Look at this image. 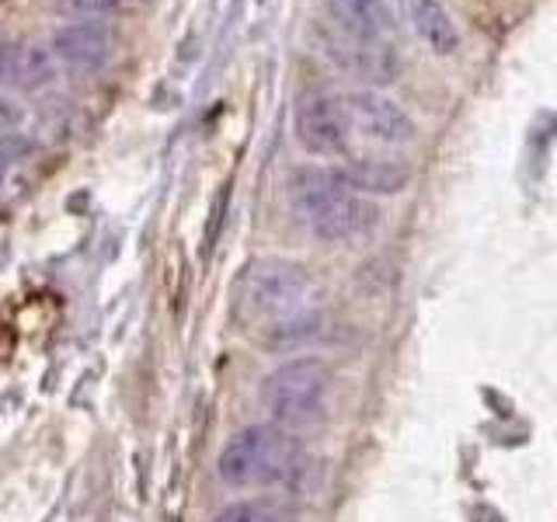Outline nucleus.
Returning a JSON list of instances; mask_svg holds the SVG:
<instances>
[{"mask_svg": "<svg viewBox=\"0 0 557 522\" xmlns=\"http://www.w3.org/2000/svg\"><path fill=\"white\" fill-rule=\"evenodd\" d=\"M122 0H60V8L66 14L81 17V22H101V17H109L119 11Z\"/></svg>", "mask_w": 557, "mask_h": 522, "instance_id": "obj_15", "label": "nucleus"}, {"mask_svg": "<svg viewBox=\"0 0 557 522\" xmlns=\"http://www.w3.org/2000/svg\"><path fill=\"white\" fill-rule=\"evenodd\" d=\"M52 77H57V57H52V49L14 39L4 66H0V80L17 87V91H39V87L52 84Z\"/></svg>", "mask_w": 557, "mask_h": 522, "instance_id": "obj_12", "label": "nucleus"}, {"mask_svg": "<svg viewBox=\"0 0 557 522\" xmlns=\"http://www.w3.org/2000/svg\"><path fill=\"white\" fill-rule=\"evenodd\" d=\"M11 46H14V39H11V35H4V32H0V66H4V60H8Z\"/></svg>", "mask_w": 557, "mask_h": 522, "instance_id": "obj_16", "label": "nucleus"}, {"mask_svg": "<svg viewBox=\"0 0 557 522\" xmlns=\"http://www.w3.org/2000/svg\"><path fill=\"white\" fill-rule=\"evenodd\" d=\"M213 522H293V515L278 501L269 498H251V501H234L223 512H216Z\"/></svg>", "mask_w": 557, "mask_h": 522, "instance_id": "obj_13", "label": "nucleus"}, {"mask_svg": "<svg viewBox=\"0 0 557 522\" xmlns=\"http://www.w3.org/2000/svg\"><path fill=\"white\" fill-rule=\"evenodd\" d=\"M25 126H28L25 104L0 91V153H4V150H14V147H22Z\"/></svg>", "mask_w": 557, "mask_h": 522, "instance_id": "obj_14", "label": "nucleus"}, {"mask_svg": "<svg viewBox=\"0 0 557 522\" xmlns=\"http://www.w3.org/2000/svg\"><path fill=\"white\" fill-rule=\"evenodd\" d=\"M338 178L356 191V196H397L400 188L411 182V171L397 161H373V157H359L335 167Z\"/></svg>", "mask_w": 557, "mask_h": 522, "instance_id": "obj_11", "label": "nucleus"}, {"mask_svg": "<svg viewBox=\"0 0 557 522\" xmlns=\"http://www.w3.org/2000/svg\"><path fill=\"white\" fill-rule=\"evenodd\" d=\"M289 202L307 231L327 240L345 244L373 231L376 209L348 188L335 167H300L289 178Z\"/></svg>", "mask_w": 557, "mask_h": 522, "instance_id": "obj_2", "label": "nucleus"}, {"mask_svg": "<svg viewBox=\"0 0 557 522\" xmlns=\"http://www.w3.org/2000/svg\"><path fill=\"white\" fill-rule=\"evenodd\" d=\"M304 470V446L293 432L278 425L240 428L220 449L216 474L226 487H275Z\"/></svg>", "mask_w": 557, "mask_h": 522, "instance_id": "obj_3", "label": "nucleus"}, {"mask_svg": "<svg viewBox=\"0 0 557 522\" xmlns=\"http://www.w3.org/2000/svg\"><path fill=\"white\" fill-rule=\"evenodd\" d=\"M327 390L331 365L318 356H300L269 373L265 387H261V405H265L272 425L296 435L300 428L318 425L324 418Z\"/></svg>", "mask_w": 557, "mask_h": 522, "instance_id": "obj_4", "label": "nucleus"}, {"mask_svg": "<svg viewBox=\"0 0 557 522\" xmlns=\"http://www.w3.org/2000/svg\"><path fill=\"white\" fill-rule=\"evenodd\" d=\"M237 318L269 331L272 341H289L318 324V286L304 265L286 258H261L237 283Z\"/></svg>", "mask_w": 557, "mask_h": 522, "instance_id": "obj_1", "label": "nucleus"}, {"mask_svg": "<svg viewBox=\"0 0 557 522\" xmlns=\"http://www.w3.org/2000/svg\"><path fill=\"white\" fill-rule=\"evenodd\" d=\"M324 8L345 35L366 42H387L397 32V17L387 0H324Z\"/></svg>", "mask_w": 557, "mask_h": 522, "instance_id": "obj_9", "label": "nucleus"}, {"mask_svg": "<svg viewBox=\"0 0 557 522\" xmlns=\"http://www.w3.org/2000/svg\"><path fill=\"white\" fill-rule=\"evenodd\" d=\"M324 52L335 60L345 74H352L366 84H391L397 77V57L387 42H366V39H352V35H324Z\"/></svg>", "mask_w": 557, "mask_h": 522, "instance_id": "obj_7", "label": "nucleus"}, {"mask_svg": "<svg viewBox=\"0 0 557 522\" xmlns=\"http://www.w3.org/2000/svg\"><path fill=\"white\" fill-rule=\"evenodd\" d=\"M400 14L411 25V32L422 39L432 52L449 57L460 46V32L453 14L443 8V0H400Z\"/></svg>", "mask_w": 557, "mask_h": 522, "instance_id": "obj_10", "label": "nucleus"}, {"mask_svg": "<svg viewBox=\"0 0 557 522\" xmlns=\"http://www.w3.org/2000/svg\"><path fill=\"white\" fill-rule=\"evenodd\" d=\"M342 109L348 119V129L373 139L383 147H405L414 139V122L400 104L387 95H380V87H362L342 98Z\"/></svg>", "mask_w": 557, "mask_h": 522, "instance_id": "obj_5", "label": "nucleus"}, {"mask_svg": "<svg viewBox=\"0 0 557 522\" xmlns=\"http://www.w3.org/2000/svg\"><path fill=\"white\" fill-rule=\"evenodd\" d=\"M52 57L74 70H101L115 52V35L104 22H70L52 32Z\"/></svg>", "mask_w": 557, "mask_h": 522, "instance_id": "obj_8", "label": "nucleus"}, {"mask_svg": "<svg viewBox=\"0 0 557 522\" xmlns=\"http://www.w3.org/2000/svg\"><path fill=\"white\" fill-rule=\"evenodd\" d=\"M293 133L296 144L313 157H335L348 144V119L342 109V98H331L324 91L300 95L293 109Z\"/></svg>", "mask_w": 557, "mask_h": 522, "instance_id": "obj_6", "label": "nucleus"}]
</instances>
